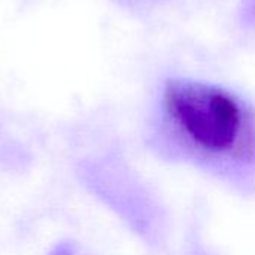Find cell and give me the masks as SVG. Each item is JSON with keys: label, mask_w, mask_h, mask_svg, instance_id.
<instances>
[{"label": "cell", "mask_w": 255, "mask_h": 255, "mask_svg": "<svg viewBox=\"0 0 255 255\" xmlns=\"http://www.w3.org/2000/svg\"><path fill=\"white\" fill-rule=\"evenodd\" d=\"M164 108L181 133L203 151L248 155L255 149L242 105L223 88L173 79L164 88Z\"/></svg>", "instance_id": "1"}]
</instances>
